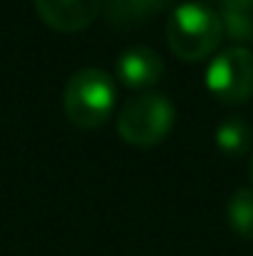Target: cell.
<instances>
[{
  "instance_id": "obj_1",
  "label": "cell",
  "mask_w": 253,
  "mask_h": 256,
  "mask_svg": "<svg viewBox=\"0 0 253 256\" xmlns=\"http://www.w3.org/2000/svg\"><path fill=\"white\" fill-rule=\"evenodd\" d=\"M221 15L204 0H186L171 10L167 22V42L179 60L199 62L209 58L221 45Z\"/></svg>"
},
{
  "instance_id": "obj_2",
  "label": "cell",
  "mask_w": 253,
  "mask_h": 256,
  "mask_svg": "<svg viewBox=\"0 0 253 256\" xmlns=\"http://www.w3.org/2000/svg\"><path fill=\"white\" fill-rule=\"evenodd\" d=\"M62 100H65V112L75 127L97 130L112 117L117 102L114 78L97 68L77 70L65 87Z\"/></svg>"
},
{
  "instance_id": "obj_3",
  "label": "cell",
  "mask_w": 253,
  "mask_h": 256,
  "mask_svg": "<svg viewBox=\"0 0 253 256\" xmlns=\"http://www.w3.org/2000/svg\"><path fill=\"white\" fill-rule=\"evenodd\" d=\"M176 110L169 102V97L157 92H144L134 100H129L119 117L117 130L122 140L132 147H157L167 140V134L174 127Z\"/></svg>"
},
{
  "instance_id": "obj_4",
  "label": "cell",
  "mask_w": 253,
  "mask_h": 256,
  "mask_svg": "<svg viewBox=\"0 0 253 256\" xmlns=\"http://www.w3.org/2000/svg\"><path fill=\"white\" fill-rule=\"evenodd\" d=\"M206 90L224 104H244L253 97V52L236 45L219 52L206 68Z\"/></svg>"
},
{
  "instance_id": "obj_5",
  "label": "cell",
  "mask_w": 253,
  "mask_h": 256,
  "mask_svg": "<svg viewBox=\"0 0 253 256\" xmlns=\"http://www.w3.org/2000/svg\"><path fill=\"white\" fill-rule=\"evenodd\" d=\"M42 22L57 32H80L102 12V0H35Z\"/></svg>"
},
{
  "instance_id": "obj_6",
  "label": "cell",
  "mask_w": 253,
  "mask_h": 256,
  "mask_svg": "<svg viewBox=\"0 0 253 256\" xmlns=\"http://www.w3.org/2000/svg\"><path fill=\"white\" fill-rule=\"evenodd\" d=\"M164 78V60L157 50L137 45L119 55L117 80L129 90H149Z\"/></svg>"
},
{
  "instance_id": "obj_7",
  "label": "cell",
  "mask_w": 253,
  "mask_h": 256,
  "mask_svg": "<svg viewBox=\"0 0 253 256\" xmlns=\"http://www.w3.org/2000/svg\"><path fill=\"white\" fill-rule=\"evenodd\" d=\"M171 2L174 0H102V15L117 30H134L167 12Z\"/></svg>"
},
{
  "instance_id": "obj_8",
  "label": "cell",
  "mask_w": 253,
  "mask_h": 256,
  "mask_svg": "<svg viewBox=\"0 0 253 256\" xmlns=\"http://www.w3.org/2000/svg\"><path fill=\"white\" fill-rule=\"evenodd\" d=\"M216 144L229 157H244L253 147V130L244 117H229L216 127Z\"/></svg>"
},
{
  "instance_id": "obj_9",
  "label": "cell",
  "mask_w": 253,
  "mask_h": 256,
  "mask_svg": "<svg viewBox=\"0 0 253 256\" xmlns=\"http://www.w3.org/2000/svg\"><path fill=\"white\" fill-rule=\"evenodd\" d=\"M226 222L229 226L241 236V239H253V189L241 186L231 194L226 204Z\"/></svg>"
},
{
  "instance_id": "obj_10",
  "label": "cell",
  "mask_w": 253,
  "mask_h": 256,
  "mask_svg": "<svg viewBox=\"0 0 253 256\" xmlns=\"http://www.w3.org/2000/svg\"><path fill=\"white\" fill-rule=\"evenodd\" d=\"M221 25H224V35L229 40L236 42H253V18L251 12H241V10H229L221 8Z\"/></svg>"
},
{
  "instance_id": "obj_11",
  "label": "cell",
  "mask_w": 253,
  "mask_h": 256,
  "mask_svg": "<svg viewBox=\"0 0 253 256\" xmlns=\"http://www.w3.org/2000/svg\"><path fill=\"white\" fill-rule=\"evenodd\" d=\"M221 8L229 10H241V12H253V0H219Z\"/></svg>"
},
{
  "instance_id": "obj_12",
  "label": "cell",
  "mask_w": 253,
  "mask_h": 256,
  "mask_svg": "<svg viewBox=\"0 0 253 256\" xmlns=\"http://www.w3.org/2000/svg\"><path fill=\"white\" fill-rule=\"evenodd\" d=\"M249 174H251V182H253V157H251V164H249Z\"/></svg>"
}]
</instances>
